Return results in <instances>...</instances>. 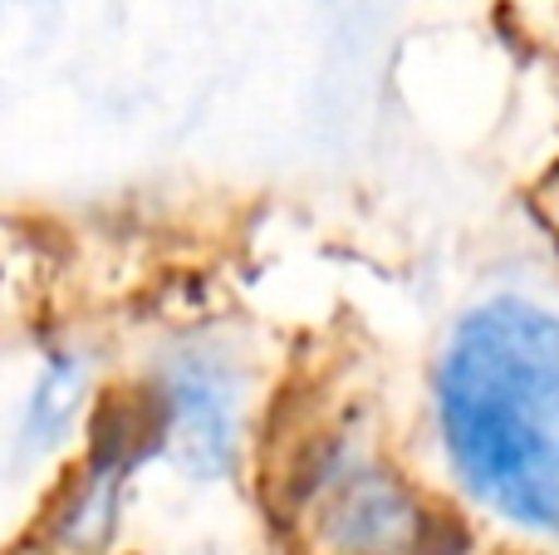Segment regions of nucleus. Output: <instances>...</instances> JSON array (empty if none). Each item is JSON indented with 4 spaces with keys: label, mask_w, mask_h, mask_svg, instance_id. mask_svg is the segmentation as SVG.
I'll use <instances>...</instances> for the list:
<instances>
[{
    "label": "nucleus",
    "mask_w": 559,
    "mask_h": 555,
    "mask_svg": "<svg viewBox=\"0 0 559 555\" xmlns=\"http://www.w3.org/2000/svg\"><path fill=\"white\" fill-rule=\"evenodd\" d=\"M437 438L456 482L506 527L559 531V315L486 295L447 330L432 374Z\"/></svg>",
    "instance_id": "f257e3e1"
},
{
    "label": "nucleus",
    "mask_w": 559,
    "mask_h": 555,
    "mask_svg": "<svg viewBox=\"0 0 559 555\" xmlns=\"http://www.w3.org/2000/svg\"><path fill=\"white\" fill-rule=\"evenodd\" d=\"M289 511L319 555H423L432 531L413 482L344 423L295 462Z\"/></svg>",
    "instance_id": "f03ea898"
},
{
    "label": "nucleus",
    "mask_w": 559,
    "mask_h": 555,
    "mask_svg": "<svg viewBox=\"0 0 559 555\" xmlns=\"http://www.w3.org/2000/svg\"><path fill=\"white\" fill-rule=\"evenodd\" d=\"M157 409L163 458L197 482H216L236 468L246 438V369L216 344H187L167 354L147 383Z\"/></svg>",
    "instance_id": "7ed1b4c3"
},
{
    "label": "nucleus",
    "mask_w": 559,
    "mask_h": 555,
    "mask_svg": "<svg viewBox=\"0 0 559 555\" xmlns=\"http://www.w3.org/2000/svg\"><path fill=\"white\" fill-rule=\"evenodd\" d=\"M147 458H163V433H157V409L147 389L98 403L94 423H88L84 468L69 482L64 507L55 511L59 546L79 555L104 551L118 531V517H123L128 482Z\"/></svg>",
    "instance_id": "20e7f679"
},
{
    "label": "nucleus",
    "mask_w": 559,
    "mask_h": 555,
    "mask_svg": "<svg viewBox=\"0 0 559 555\" xmlns=\"http://www.w3.org/2000/svg\"><path fill=\"white\" fill-rule=\"evenodd\" d=\"M88 389H94V374H88V359L79 350H55L39 369L35 389H29L25 409H20L15 423V458L25 468L55 458L69 438H74L79 418H84Z\"/></svg>",
    "instance_id": "39448f33"
}]
</instances>
